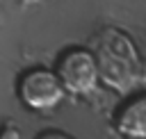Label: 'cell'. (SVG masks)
Segmentation results:
<instances>
[{
    "label": "cell",
    "instance_id": "obj_6",
    "mask_svg": "<svg viewBox=\"0 0 146 139\" xmlns=\"http://www.w3.org/2000/svg\"><path fill=\"white\" fill-rule=\"evenodd\" d=\"M34 139H75V137H71L68 132L57 130V128H46V130L36 132V137H34Z\"/></svg>",
    "mask_w": 146,
    "mask_h": 139
},
{
    "label": "cell",
    "instance_id": "obj_1",
    "mask_svg": "<svg viewBox=\"0 0 146 139\" xmlns=\"http://www.w3.org/2000/svg\"><path fill=\"white\" fill-rule=\"evenodd\" d=\"M89 50L96 59L98 80L116 91L119 96H128L144 80V64L135 48V41L119 27L105 25L100 27L91 41Z\"/></svg>",
    "mask_w": 146,
    "mask_h": 139
},
{
    "label": "cell",
    "instance_id": "obj_7",
    "mask_svg": "<svg viewBox=\"0 0 146 139\" xmlns=\"http://www.w3.org/2000/svg\"><path fill=\"white\" fill-rule=\"evenodd\" d=\"M43 0H18V7H23V9H27V7H36V5H41Z\"/></svg>",
    "mask_w": 146,
    "mask_h": 139
},
{
    "label": "cell",
    "instance_id": "obj_2",
    "mask_svg": "<svg viewBox=\"0 0 146 139\" xmlns=\"http://www.w3.org/2000/svg\"><path fill=\"white\" fill-rule=\"evenodd\" d=\"M16 98L23 109L34 114H46L62 105L66 98V91L52 68L46 66H30L16 77Z\"/></svg>",
    "mask_w": 146,
    "mask_h": 139
},
{
    "label": "cell",
    "instance_id": "obj_5",
    "mask_svg": "<svg viewBox=\"0 0 146 139\" xmlns=\"http://www.w3.org/2000/svg\"><path fill=\"white\" fill-rule=\"evenodd\" d=\"M0 139H23V132L14 121H2L0 123Z\"/></svg>",
    "mask_w": 146,
    "mask_h": 139
},
{
    "label": "cell",
    "instance_id": "obj_4",
    "mask_svg": "<svg viewBox=\"0 0 146 139\" xmlns=\"http://www.w3.org/2000/svg\"><path fill=\"white\" fill-rule=\"evenodd\" d=\"M112 125L125 139H146V93H128L116 107Z\"/></svg>",
    "mask_w": 146,
    "mask_h": 139
},
{
    "label": "cell",
    "instance_id": "obj_3",
    "mask_svg": "<svg viewBox=\"0 0 146 139\" xmlns=\"http://www.w3.org/2000/svg\"><path fill=\"white\" fill-rule=\"evenodd\" d=\"M52 71L57 73L64 91L71 96L89 98L98 91V84H100L98 68H96V59L89 48H82V46L64 48L57 55Z\"/></svg>",
    "mask_w": 146,
    "mask_h": 139
}]
</instances>
